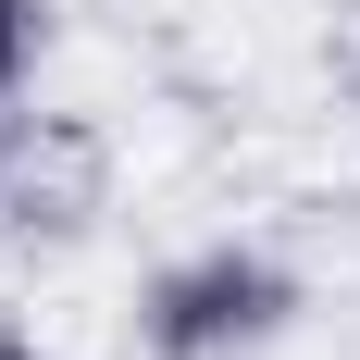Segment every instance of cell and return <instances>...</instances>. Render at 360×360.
Instances as JSON below:
<instances>
[{
    "instance_id": "cell-1",
    "label": "cell",
    "mask_w": 360,
    "mask_h": 360,
    "mask_svg": "<svg viewBox=\"0 0 360 360\" xmlns=\"http://www.w3.org/2000/svg\"><path fill=\"white\" fill-rule=\"evenodd\" d=\"M137 335L149 360H261L298 335V274L249 236H212V249H174L137 286Z\"/></svg>"
},
{
    "instance_id": "cell-2",
    "label": "cell",
    "mask_w": 360,
    "mask_h": 360,
    "mask_svg": "<svg viewBox=\"0 0 360 360\" xmlns=\"http://www.w3.org/2000/svg\"><path fill=\"white\" fill-rule=\"evenodd\" d=\"M37 25H50L37 0H0V100L25 87V63H37Z\"/></svg>"
},
{
    "instance_id": "cell-3",
    "label": "cell",
    "mask_w": 360,
    "mask_h": 360,
    "mask_svg": "<svg viewBox=\"0 0 360 360\" xmlns=\"http://www.w3.org/2000/svg\"><path fill=\"white\" fill-rule=\"evenodd\" d=\"M0 360H50V348H37V335H13V323H0Z\"/></svg>"
}]
</instances>
